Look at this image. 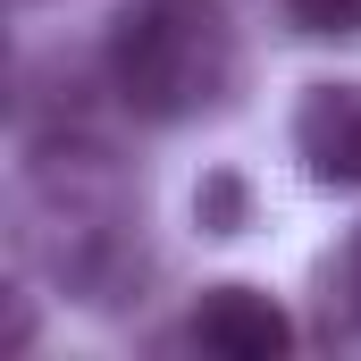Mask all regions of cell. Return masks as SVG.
Returning a JSON list of instances; mask_svg holds the SVG:
<instances>
[{"label":"cell","mask_w":361,"mask_h":361,"mask_svg":"<svg viewBox=\"0 0 361 361\" xmlns=\"http://www.w3.org/2000/svg\"><path fill=\"white\" fill-rule=\"evenodd\" d=\"M185 345H202V353H219V361H277V353L302 345V328H294V311H286L277 294L227 277V286H202V294H193Z\"/></svg>","instance_id":"2"},{"label":"cell","mask_w":361,"mask_h":361,"mask_svg":"<svg viewBox=\"0 0 361 361\" xmlns=\"http://www.w3.org/2000/svg\"><path fill=\"white\" fill-rule=\"evenodd\" d=\"M193 227L202 235H244L252 227V185L235 177V169H210V177L193 185Z\"/></svg>","instance_id":"5"},{"label":"cell","mask_w":361,"mask_h":361,"mask_svg":"<svg viewBox=\"0 0 361 361\" xmlns=\"http://www.w3.org/2000/svg\"><path fill=\"white\" fill-rule=\"evenodd\" d=\"M286 143H294V160H302V177H311V185H328V193H361V76L302 85Z\"/></svg>","instance_id":"3"},{"label":"cell","mask_w":361,"mask_h":361,"mask_svg":"<svg viewBox=\"0 0 361 361\" xmlns=\"http://www.w3.org/2000/svg\"><path fill=\"white\" fill-rule=\"evenodd\" d=\"M319 328L328 336H361V227L319 261Z\"/></svg>","instance_id":"4"},{"label":"cell","mask_w":361,"mask_h":361,"mask_svg":"<svg viewBox=\"0 0 361 361\" xmlns=\"http://www.w3.org/2000/svg\"><path fill=\"white\" fill-rule=\"evenodd\" d=\"M25 8H34V0H25Z\"/></svg>","instance_id":"7"},{"label":"cell","mask_w":361,"mask_h":361,"mask_svg":"<svg viewBox=\"0 0 361 361\" xmlns=\"http://www.w3.org/2000/svg\"><path fill=\"white\" fill-rule=\"evenodd\" d=\"M101 85L135 126H193L235 101L244 42L219 0H118L101 34Z\"/></svg>","instance_id":"1"},{"label":"cell","mask_w":361,"mask_h":361,"mask_svg":"<svg viewBox=\"0 0 361 361\" xmlns=\"http://www.w3.org/2000/svg\"><path fill=\"white\" fill-rule=\"evenodd\" d=\"M277 8L311 42H361V0H277Z\"/></svg>","instance_id":"6"}]
</instances>
